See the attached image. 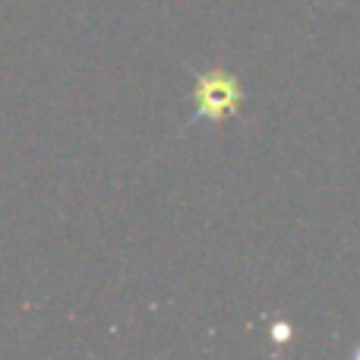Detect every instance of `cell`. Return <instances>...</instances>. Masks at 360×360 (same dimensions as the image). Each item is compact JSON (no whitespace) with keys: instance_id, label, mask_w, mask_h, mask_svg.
I'll list each match as a JSON object with an SVG mask.
<instances>
[{"instance_id":"1","label":"cell","mask_w":360,"mask_h":360,"mask_svg":"<svg viewBox=\"0 0 360 360\" xmlns=\"http://www.w3.org/2000/svg\"><path fill=\"white\" fill-rule=\"evenodd\" d=\"M196 114L209 120H224L228 114L237 111V101H240V86L231 73L224 70H209V73L199 76L196 82Z\"/></svg>"},{"instance_id":"2","label":"cell","mask_w":360,"mask_h":360,"mask_svg":"<svg viewBox=\"0 0 360 360\" xmlns=\"http://www.w3.org/2000/svg\"><path fill=\"white\" fill-rule=\"evenodd\" d=\"M275 338H278V342H285V338H288V329H281V326H278V329H275Z\"/></svg>"}]
</instances>
